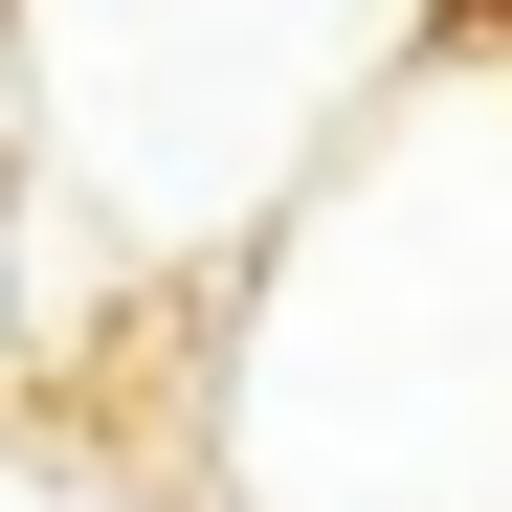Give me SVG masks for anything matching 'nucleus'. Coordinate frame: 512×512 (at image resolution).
<instances>
[{
	"label": "nucleus",
	"instance_id": "2",
	"mask_svg": "<svg viewBox=\"0 0 512 512\" xmlns=\"http://www.w3.org/2000/svg\"><path fill=\"white\" fill-rule=\"evenodd\" d=\"M379 45L401 0H0V223L45 268H201L379 112Z\"/></svg>",
	"mask_w": 512,
	"mask_h": 512
},
{
	"label": "nucleus",
	"instance_id": "1",
	"mask_svg": "<svg viewBox=\"0 0 512 512\" xmlns=\"http://www.w3.org/2000/svg\"><path fill=\"white\" fill-rule=\"evenodd\" d=\"M223 512H512V67L312 156L223 312Z\"/></svg>",
	"mask_w": 512,
	"mask_h": 512
},
{
	"label": "nucleus",
	"instance_id": "3",
	"mask_svg": "<svg viewBox=\"0 0 512 512\" xmlns=\"http://www.w3.org/2000/svg\"><path fill=\"white\" fill-rule=\"evenodd\" d=\"M0 334H23V223H0Z\"/></svg>",
	"mask_w": 512,
	"mask_h": 512
}]
</instances>
